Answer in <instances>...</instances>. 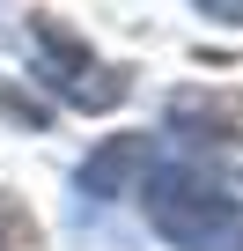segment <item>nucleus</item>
Wrapping results in <instances>:
<instances>
[{
  "instance_id": "f257e3e1",
  "label": "nucleus",
  "mask_w": 243,
  "mask_h": 251,
  "mask_svg": "<svg viewBox=\"0 0 243 251\" xmlns=\"http://www.w3.org/2000/svg\"><path fill=\"white\" fill-rule=\"evenodd\" d=\"M148 222L177 251H243V200L192 177V170H155L148 177Z\"/></svg>"
},
{
  "instance_id": "f03ea898",
  "label": "nucleus",
  "mask_w": 243,
  "mask_h": 251,
  "mask_svg": "<svg viewBox=\"0 0 243 251\" xmlns=\"http://www.w3.org/2000/svg\"><path fill=\"white\" fill-rule=\"evenodd\" d=\"M30 37H37V52H44V67L59 74L52 89H66V103H81V111H110L118 96H126L133 81H126V67H103L59 15H30Z\"/></svg>"
},
{
  "instance_id": "7ed1b4c3",
  "label": "nucleus",
  "mask_w": 243,
  "mask_h": 251,
  "mask_svg": "<svg viewBox=\"0 0 243 251\" xmlns=\"http://www.w3.org/2000/svg\"><path fill=\"white\" fill-rule=\"evenodd\" d=\"M170 126L184 141H243V89H177Z\"/></svg>"
},
{
  "instance_id": "0eeeda50",
  "label": "nucleus",
  "mask_w": 243,
  "mask_h": 251,
  "mask_svg": "<svg viewBox=\"0 0 243 251\" xmlns=\"http://www.w3.org/2000/svg\"><path fill=\"white\" fill-rule=\"evenodd\" d=\"M199 15H214V23H243V0H192Z\"/></svg>"
},
{
  "instance_id": "20e7f679",
  "label": "nucleus",
  "mask_w": 243,
  "mask_h": 251,
  "mask_svg": "<svg viewBox=\"0 0 243 251\" xmlns=\"http://www.w3.org/2000/svg\"><path fill=\"white\" fill-rule=\"evenodd\" d=\"M140 163H148V133H118V141H103V148L81 163V192H96V200H118V192L140 177Z\"/></svg>"
},
{
  "instance_id": "39448f33",
  "label": "nucleus",
  "mask_w": 243,
  "mask_h": 251,
  "mask_svg": "<svg viewBox=\"0 0 243 251\" xmlns=\"http://www.w3.org/2000/svg\"><path fill=\"white\" fill-rule=\"evenodd\" d=\"M0 251H44V229L15 192H0Z\"/></svg>"
},
{
  "instance_id": "423d86ee",
  "label": "nucleus",
  "mask_w": 243,
  "mask_h": 251,
  "mask_svg": "<svg viewBox=\"0 0 243 251\" xmlns=\"http://www.w3.org/2000/svg\"><path fill=\"white\" fill-rule=\"evenodd\" d=\"M0 118H22V126H44V111H37L30 96H15V89H0Z\"/></svg>"
}]
</instances>
